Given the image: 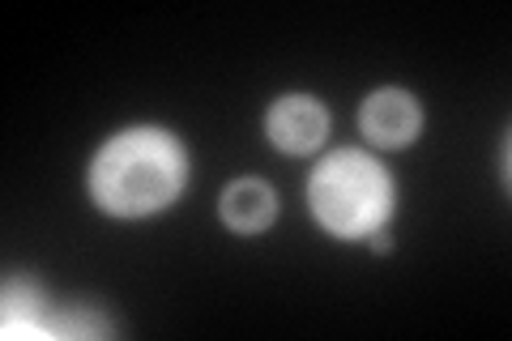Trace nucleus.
I'll list each match as a JSON object with an SVG mask.
<instances>
[{
  "mask_svg": "<svg viewBox=\"0 0 512 341\" xmlns=\"http://www.w3.org/2000/svg\"><path fill=\"white\" fill-rule=\"evenodd\" d=\"M308 197L320 226H329L342 239L372 235L393 209L389 175L380 171L376 158L359 150H338L320 162L308 184Z\"/></svg>",
  "mask_w": 512,
  "mask_h": 341,
  "instance_id": "obj_2",
  "label": "nucleus"
},
{
  "mask_svg": "<svg viewBox=\"0 0 512 341\" xmlns=\"http://www.w3.org/2000/svg\"><path fill=\"white\" fill-rule=\"evenodd\" d=\"M265 128H269V137H274L278 150H286V154H308V150H316V145L325 141L329 116H325V107H320L316 99H308V94H291V99H278L274 103Z\"/></svg>",
  "mask_w": 512,
  "mask_h": 341,
  "instance_id": "obj_3",
  "label": "nucleus"
},
{
  "mask_svg": "<svg viewBox=\"0 0 512 341\" xmlns=\"http://www.w3.org/2000/svg\"><path fill=\"white\" fill-rule=\"evenodd\" d=\"M419 124H423L419 103L406 90H376L363 103V133L376 145H410Z\"/></svg>",
  "mask_w": 512,
  "mask_h": 341,
  "instance_id": "obj_4",
  "label": "nucleus"
},
{
  "mask_svg": "<svg viewBox=\"0 0 512 341\" xmlns=\"http://www.w3.org/2000/svg\"><path fill=\"white\" fill-rule=\"evenodd\" d=\"M184 188V150L158 128L111 137L90 167V192L107 214L141 218L171 205Z\"/></svg>",
  "mask_w": 512,
  "mask_h": 341,
  "instance_id": "obj_1",
  "label": "nucleus"
},
{
  "mask_svg": "<svg viewBox=\"0 0 512 341\" xmlns=\"http://www.w3.org/2000/svg\"><path fill=\"white\" fill-rule=\"evenodd\" d=\"M274 192H269V184L261 180H235L227 192H222V218H227L235 231H265L269 222H274Z\"/></svg>",
  "mask_w": 512,
  "mask_h": 341,
  "instance_id": "obj_5",
  "label": "nucleus"
}]
</instances>
